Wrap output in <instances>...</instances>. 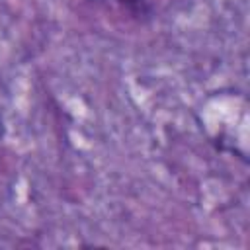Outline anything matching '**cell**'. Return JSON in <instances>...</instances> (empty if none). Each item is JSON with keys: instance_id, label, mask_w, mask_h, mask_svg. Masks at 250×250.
I'll return each mask as SVG.
<instances>
[{"instance_id": "1", "label": "cell", "mask_w": 250, "mask_h": 250, "mask_svg": "<svg viewBox=\"0 0 250 250\" xmlns=\"http://www.w3.org/2000/svg\"><path fill=\"white\" fill-rule=\"evenodd\" d=\"M133 20L148 21L154 16V6L150 0H115Z\"/></svg>"}, {"instance_id": "2", "label": "cell", "mask_w": 250, "mask_h": 250, "mask_svg": "<svg viewBox=\"0 0 250 250\" xmlns=\"http://www.w3.org/2000/svg\"><path fill=\"white\" fill-rule=\"evenodd\" d=\"M90 2H102V0H90Z\"/></svg>"}]
</instances>
